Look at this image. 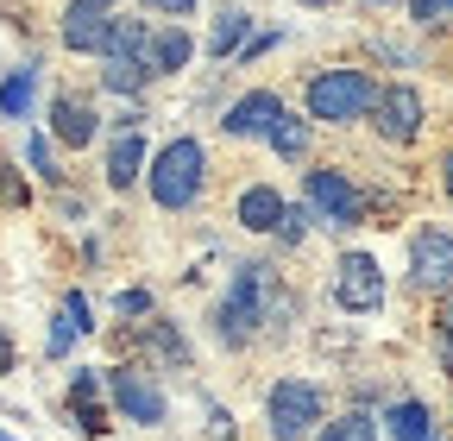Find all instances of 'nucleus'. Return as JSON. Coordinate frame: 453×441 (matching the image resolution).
<instances>
[{"mask_svg":"<svg viewBox=\"0 0 453 441\" xmlns=\"http://www.w3.org/2000/svg\"><path fill=\"white\" fill-rule=\"evenodd\" d=\"M271 297H277V271H271V265H240L226 303L214 309V335H220L226 347H246V341L258 335V321L271 315Z\"/></svg>","mask_w":453,"mask_h":441,"instance_id":"obj_1","label":"nucleus"},{"mask_svg":"<svg viewBox=\"0 0 453 441\" xmlns=\"http://www.w3.org/2000/svg\"><path fill=\"white\" fill-rule=\"evenodd\" d=\"M202 177H208V151L196 139H170L157 158H145V190L157 208H189L202 196Z\"/></svg>","mask_w":453,"mask_h":441,"instance_id":"obj_2","label":"nucleus"},{"mask_svg":"<svg viewBox=\"0 0 453 441\" xmlns=\"http://www.w3.org/2000/svg\"><path fill=\"white\" fill-rule=\"evenodd\" d=\"M372 101H378V82H372V70H353V64L321 70V76L309 82V114L327 120V127H353V120H365Z\"/></svg>","mask_w":453,"mask_h":441,"instance_id":"obj_3","label":"nucleus"},{"mask_svg":"<svg viewBox=\"0 0 453 441\" xmlns=\"http://www.w3.org/2000/svg\"><path fill=\"white\" fill-rule=\"evenodd\" d=\"M265 422L271 441H309V429H321V391L309 378H277L265 398Z\"/></svg>","mask_w":453,"mask_h":441,"instance_id":"obj_4","label":"nucleus"},{"mask_svg":"<svg viewBox=\"0 0 453 441\" xmlns=\"http://www.w3.org/2000/svg\"><path fill=\"white\" fill-rule=\"evenodd\" d=\"M303 202L327 220V228H359L365 220V196L347 171H303Z\"/></svg>","mask_w":453,"mask_h":441,"instance_id":"obj_5","label":"nucleus"},{"mask_svg":"<svg viewBox=\"0 0 453 441\" xmlns=\"http://www.w3.org/2000/svg\"><path fill=\"white\" fill-rule=\"evenodd\" d=\"M334 303L347 309V315H372V309H384V271H378L372 252H347V259L334 265Z\"/></svg>","mask_w":453,"mask_h":441,"instance_id":"obj_6","label":"nucleus"},{"mask_svg":"<svg viewBox=\"0 0 453 441\" xmlns=\"http://www.w3.org/2000/svg\"><path fill=\"white\" fill-rule=\"evenodd\" d=\"M101 384H107V398L120 404V416H127V422H151V429H157V422L170 416L164 391H157L151 378H139V366H107V372H101Z\"/></svg>","mask_w":453,"mask_h":441,"instance_id":"obj_7","label":"nucleus"},{"mask_svg":"<svg viewBox=\"0 0 453 441\" xmlns=\"http://www.w3.org/2000/svg\"><path fill=\"white\" fill-rule=\"evenodd\" d=\"M365 120L378 127V139L410 145V139L422 133V95H416L410 82H390V89H378V101H372V114H365Z\"/></svg>","mask_w":453,"mask_h":441,"instance_id":"obj_8","label":"nucleus"},{"mask_svg":"<svg viewBox=\"0 0 453 441\" xmlns=\"http://www.w3.org/2000/svg\"><path fill=\"white\" fill-rule=\"evenodd\" d=\"M410 284L416 290H447L453 284V234L447 228H422L410 240Z\"/></svg>","mask_w":453,"mask_h":441,"instance_id":"obj_9","label":"nucleus"},{"mask_svg":"<svg viewBox=\"0 0 453 441\" xmlns=\"http://www.w3.org/2000/svg\"><path fill=\"white\" fill-rule=\"evenodd\" d=\"M113 7L120 0H70L64 7V50H101L113 32Z\"/></svg>","mask_w":453,"mask_h":441,"instance_id":"obj_10","label":"nucleus"},{"mask_svg":"<svg viewBox=\"0 0 453 441\" xmlns=\"http://www.w3.org/2000/svg\"><path fill=\"white\" fill-rule=\"evenodd\" d=\"M277 114H283V101H277L271 89H252V95H240L234 107H226V120H220V133H226V139H252V133L265 139V133L277 127Z\"/></svg>","mask_w":453,"mask_h":441,"instance_id":"obj_11","label":"nucleus"},{"mask_svg":"<svg viewBox=\"0 0 453 441\" xmlns=\"http://www.w3.org/2000/svg\"><path fill=\"white\" fill-rule=\"evenodd\" d=\"M95 127H101V114H95V101H82V95H57V101H50V133L64 139L70 151L95 145Z\"/></svg>","mask_w":453,"mask_h":441,"instance_id":"obj_12","label":"nucleus"},{"mask_svg":"<svg viewBox=\"0 0 453 441\" xmlns=\"http://www.w3.org/2000/svg\"><path fill=\"white\" fill-rule=\"evenodd\" d=\"M145 133L139 127H120V133H113V145H107V183L113 190H133L139 177H145Z\"/></svg>","mask_w":453,"mask_h":441,"instance_id":"obj_13","label":"nucleus"},{"mask_svg":"<svg viewBox=\"0 0 453 441\" xmlns=\"http://www.w3.org/2000/svg\"><path fill=\"white\" fill-rule=\"evenodd\" d=\"M189 58H196V38H189L183 26H157L151 44H145V70H151V76H177Z\"/></svg>","mask_w":453,"mask_h":441,"instance_id":"obj_14","label":"nucleus"},{"mask_svg":"<svg viewBox=\"0 0 453 441\" xmlns=\"http://www.w3.org/2000/svg\"><path fill=\"white\" fill-rule=\"evenodd\" d=\"M277 220H283V196L277 190H265V183L240 190V228L246 234H277Z\"/></svg>","mask_w":453,"mask_h":441,"instance_id":"obj_15","label":"nucleus"},{"mask_svg":"<svg viewBox=\"0 0 453 441\" xmlns=\"http://www.w3.org/2000/svg\"><path fill=\"white\" fill-rule=\"evenodd\" d=\"M384 429H390V441H434V416H428V404H422V398L390 404Z\"/></svg>","mask_w":453,"mask_h":441,"instance_id":"obj_16","label":"nucleus"},{"mask_svg":"<svg viewBox=\"0 0 453 441\" xmlns=\"http://www.w3.org/2000/svg\"><path fill=\"white\" fill-rule=\"evenodd\" d=\"M145 82H151L145 58H113V50H101V89L107 95H139Z\"/></svg>","mask_w":453,"mask_h":441,"instance_id":"obj_17","label":"nucleus"},{"mask_svg":"<svg viewBox=\"0 0 453 441\" xmlns=\"http://www.w3.org/2000/svg\"><path fill=\"white\" fill-rule=\"evenodd\" d=\"M32 89H38V70L26 64V70H7L0 76V114L7 120H26L32 114Z\"/></svg>","mask_w":453,"mask_h":441,"instance_id":"obj_18","label":"nucleus"},{"mask_svg":"<svg viewBox=\"0 0 453 441\" xmlns=\"http://www.w3.org/2000/svg\"><path fill=\"white\" fill-rule=\"evenodd\" d=\"M246 32H252V13H246V7H226V13L214 19V38H208V58H234V50L246 44Z\"/></svg>","mask_w":453,"mask_h":441,"instance_id":"obj_19","label":"nucleus"},{"mask_svg":"<svg viewBox=\"0 0 453 441\" xmlns=\"http://www.w3.org/2000/svg\"><path fill=\"white\" fill-rule=\"evenodd\" d=\"M265 139L277 145V158H309V120H303V114H290V107L277 114V127H271Z\"/></svg>","mask_w":453,"mask_h":441,"instance_id":"obj_20","label":"nucleus"},{"mask_svg":"<svg viewBox=\"0 0 453 441\" xmlns=\"http://www.w3.org/2000/svg\"><path fill=\"white\" fill-rule=\"evenodd\" d=\"M315 441H378V416H365V410H347V416L321 422V435H315Z\"/></svg>","mask_w":453,"mask_h":441,"instance_id":"obj_21","label":"nucleus"},{"mask_svg":"<svg viewBox=\"0 0 453 441\" xmlns=\"http://www.w3.org/2000/svg\"><path fill=\"white\" fill-rule=\"evenodd\" d=\"M145 347H151V353H164L177 372L189 366V347H183V335H177V321H151V328H145Z\"/></svg>","mask_w":453,"mask_h":441,"instance_id":"obj_22","label":"nucleus"},{"mask_svg":"<svg viewBox=\"0 0 453 441\" xmlns=\"http://www.w3.org/2000/svg\"><path fill=\"white\" fill-rule=\"evenodd\" d=\"M309 220H315V214H309V202H303V208H283V220H277V240H283V246H296V240L309 234Z\"/></svg>","mask_w":453,"mask_h":441,"instance_id":"obj_23","label":"nucleus"},{"mask_svg":"<svg viewBox=\"0 0 453 441\" xmlns=\"http://www.w3.org/2000/svg\"><path fill=\"white\" fill-rule=\"evenodd\" d=\"M26 164L44 177V183H57V158H50V139H26Z\"/></svg>","mask_w":453,"mask_h":441,"instance_id":"obj_24","label":"nucleus"},{"mask_svg":"<svg viewBox=\"0 0 453 441\" xmlns=\"http://www.w3.org/2000/svg\"><path fill=\"white\" fill-rule=\"evenodd\" d=\"M64 321L76 328V335H88V328H95V309H88V297H82V290H70V297H64Z\"/></svg>","mask_w":453,"mask_h":441,"instance_id":"obj_25","label":"nucleus"},{"mask_svg":"<svg viewBox=\"0 0 453 441\" xmlns=\"http://www.w3.org/2000/svg\"><path fill=\"white\" fill-rule=\"evenodd\" d=\"M70 416H76L82 435H107V410H101L95 398H88V404H70Z\"/></svg>","mask_w":453,"mask_h":441,"instance_id":"obj_26","label":"nucleus"},{"mask_svg":"<svg viewBox=\"0 0 453 441\" xmlns=\"http://www.w3.org/2000/svg\"><path fill=\"white\" fill-rule=\"evenodd\" d=\"M441 13H447V0H410V19L416 26H441Z\"/></svg>","mask_w":453,"mask_h":441,"instance_id":"obj_27","label":"nucleus"},{"mask_svg":"<svg viewBox=\"0 0 453 441\" xmlns=\"http://www.w3.org/2000/svg\"><path fill=\"white\" fill-rule=\"evenodd\" d=\"M113 309H120V315H151V297H145V290H120V297H113Z\"/></svg>","mask_w":453,"mask_h":441,"instance_id":"obj_28","label":"nucleus"},{"mask_svg":"<svg viewBox=\"0 0 453 441\" xmlns=\"http://www.w3.org/2000/svg\"><path fill=\"white\" fill-rule=\"evenodd\" d=\"M70 341H76V328H70V321H50V360H64Z\"/></svg>","mask_w":453,"mask_h":441,"instance_id":"obj_29","label":"nucleus"},{"mask_svg":"<svg viewBox=\"0 0 453 441\" xmlns=\"http://www.w3.org/2000/svg\"><path fill=\"white\" fill-rule=\"evenodd\" d=\"M0 196H7V202H13V208H19V202H26V183H19V177H13V171H7V164H0Z\"/></svg>","mask_w":453,"mask_h":441,"instance_id":"obj_30","label":"nucleus"},{"mask_svg":"<svg viewBox=\"0 0 453 441\" xmlns=\"http://www.w3.org/2000/svg\"><path fill=\"white\" fill-rule=\"evenodd\" d=\"M441 372H453V315L441 321Z\"/></svg>","mask_w":453,"mask_h":441,"instance_id":"obj_31","label":"nucleus"},{"mask_svg":"<svg viewBox=\"0 0 453 441\" xmlns=\"http://www.w3.org/2000/svg\"><path fill=\"white\" fill-rule=\"evenodd\" d=\"M157 13H196V0H151Z\"/></svg>","mask_w":453,"mask_h":441,"instance_id":"obj_32","label":"nucleus"},{"mask_svg":"<svg viewBox=\"0 0 453 441\" xmlns=\"http://www.w3.org/2000/svg\"><path fill=\"white\" fill-rule=\"evenodd\" d=\"M0 372H13V341L0 335Z\"/></svg>","mask_w":453,"mask_h":441,"instance_id":"obj_33","label":"nucleus"},{"mask_svg":"<svg viewBox=\"0 0 453 441\" xmlns=\"http://www.w3.org/2000/svg\"><path fill=\"white\" fill-rule=\"evenodd\" d=\"M441 183H447V202H453V158L441 164Z\"/></svg>","mask_w":453,"mask_h":441,"instance_id":"obj_34","label":"nucleus"},{"mask_svg":"<svg viewBox=\"0 0 453 441\" xmlns=\"http://www.w3.org/2000/svg\"><path fill=\"white\" fill-rule=\"evenodd\" d=\"M365 7H390V0H365Z\"/></svg>","mask_w":453,"mask_h":441,"instance_id":"obj_35","label":"nucleus"},{"mask_svg":"<svg viewBox=\"0 0 453 441\" xmlns=\"http://www.w3.org/2000/svg\"><path fill=\"white\" fill-rule=\"evenodd\" d=\"M0 441H13V435H7V429H0Z\"/></svg>","mask_w":453,"mask_h":441,"instance_id":"obj_36","label":"nucleus"},{"mask_svg":"<svg viewBox=\"0 0 453 441\" xmlns=\"http://www.w3.org/2000/svg\"><path fill=\"white\" fill-rule=\"evenodd\" d=\"M447 13H453V0H447Z\"/></svg>","mask_w":453,"mask_h":441,"instance_id":"obj_37","label":"nucleus"},{"mask_svg":"<svg viewBox=\"0 0 453 441\" xmlns=\"http://www.w3.org/2000/svg\"><path fill=\"white\" fill-rule=\"evenodd\" d=\"M315 7H321V0H315Z\"/></svg>","mask_w":453,"mask_h":441,"instance_id":"obj_38","label":"nucleus"}]
</instances>
